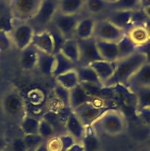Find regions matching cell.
<instances>
[{"instance_id":"cell-1","label":"cell","mask_w":150,"mask_h":151,"mask_svg":"<svg viewBox=\"0 0 150 151\" xmlns=\"http://www.w3.org/2000/svg\"><path fill=\"white\" fill-rule=\"evenodd\" d=\"M145 62V56L136 51L128 57L117 60L115 71L104 84V87L116 85L126 86L129 78Z\"/></svg>"},{"instance_id":"cell-2","label":"cell","mask_w":150,"mask_h":151,"mask_svg":"<svg viewBox=\"0 0 150 151\" xmlns=\"http://www.w3.org/2000/svg\"><path fill=\"white\" fill-rule=\"evenodd\" d=\"M0 110L5 118L18 124L26 114L24 99L15 88H8L2 94L0 97Z\"/></svg>"},{"instance_id":"cell-3","label":"cell","mask_w":150,"mask_h":151,"mask_svg":"<svg viewBox=\"0 0 150 151\" xmlns=\"http://www.w3.org/2000/svg\"><path fill=\"white\" fill-rule=\"evenodd\" d=\"M96 131L109 136H118L126 129L127 124L124 114L118 109L111 108L106 111L94 124Z\"/></svg>"},{"instance_id":"cell-4","label":"cell","mask_w":150,"mask_h":151,"mask_svg":"<svg viewBox=\"0 0 150 151\" xmlns=\"http://www.w3.org/2000/svg\"><path fill=\"white\" fill-rule=\"evenodd\" d=\"M42 0H10L9 12L14 19L29 22L35 16Z\"/></svg>"},{"instance_id":"cell-5","label":"cell","mask_w":150,"mask_h":151,"mask_svg":"<svg viewBox=\"0 0 150 151\" xmlns=\"http://www.w3.org/2000/svg\"><path fill=\"white\" fill-rule=\"evenodd\" d=\"M98 103L96 97H94L91 101L85 103L72 110L85 127L93 125L106 111L112 108Z\"/></svg>"},{"instance_id":"cell-6","label":"cell","mask_w":150,"mask_h":151,"mask_svg":"<svg viewBox=\"0 0 150 151\" xmlns=\"http://www.w3.org/2000/svg\"><path fill=\"white\" fill-rule=\"evenodd\" d=\"M35 32L34 27L29 22L19 21L14 24L9 35L12 44L21 51L32 44Z\"/></svg>"},{"instance_id":"cell-7","label":"cell","mask_w":150,"mask_h":151,"mask_svg":"<svg viewBox=\"0 0 150 151\" xmlns=\"http://www.w3.org/2000/svg\"><path fill=\"white\" fill-rule=\"evenodd\" d=\"M125 34L123 30L105 18L95 20L92 37L96 40L117 43Z\"/></svg>"},{"instance_id":"cell-8","label":"cell","mask_w":150,"mask_h":151,"mask_svg":"<svg viewBox=\"0 0 150 151\" xmlns=\"http://www.w3.org/2000/svg\"><path fill=\"white\" fill-rule=\"evenodd\" d=\"M76 40L79 48V61L77 67L89 66L94 61L103 60L99 53L96 40L94 37Z\"/></svg>"},{"instance_id":"cell-9","label":"cell","mask_w":150,"mask_h":151,"mask_svg":"<svg viewBox=\"0 0 150 151\" xmlns=\"http://www.w3.org/2000/svg\"><path fill=\"white\" fill-rule=\"evenodd\" d=\"M80 18L79 14L66 15L57 11L52 22L56 31L65 40L75 38V29Z\"/></svg>"},{"instance_id":"cell-10","label":"cell","mask_w":150,"mask_h":151,"mask_svg":"<svg viewBox=\"0 0 150 151\" xmlns=\"http://www.w3.org/2000/svg\"><path fill=\"white\" fill-rule=\"evenodd\" d=\"M57 0H42L35 16L29 22L34 27H44L52 22L57 12Z\"/></svg>"},{"instance_id":"cell-11","label":"cell","mask_w":150,"mask_h":151,"mask_svg":"<svg viewBox=\"0 0 150 151\" xmlns=\"http://www.w3.org/2000/svg\"><path fill=\"white\" fill-rule=\"evenodd\" d=\"M32 44L39 51L48 53L56 52V44L53 34L47 30L35 32Z\"/></svg>"},{"instance_id":"cell-12","label":"cell","mask_w":150,"mask_h":151,"mask_svg":"<svg viewBox=\"0 0 150 151\" xmlns=\"http://www.w3.org/2000/svg\"><path fill=\"white\" fill-rule=\"evenodd\" d=\"M126 87L131 90L150 87V63H144L129 78Z\"/></svg>"},{"instance_id":"cell-13","label":"cell","mask_w":150,"mask_h":151,"mask_svg":"<svg viewBox=\"0 0 150 151\" xmlns=\"http://www.w3.org/2000/svg\"><path fill=\"white\" fill-rule=\"evenodd\" d=\"M93 97L79 83L69 90V107L72 110H74L82 104L91 101Z\"/></svg>"},{"instance_id":"cell-14","label":"cell","mask_w":150,"mask_h":151,"mask_svg":"<svg viewBox=\"0 0 150 151\" xmlns=\"http://www.w3.org/2000/svg\"><path fill=\"white\" fill-rule=\"evenodd\" d=\"M65 129L67 133L72 136L77 142H81L85 127L72 110H71L66 118Z\"/></svg>"},{"instance_id":"cell-15","label":"cell","mask_w":150,"mask_h":151,"mask_svg":"<svg viewBox=\"0 0 150 151\" xmlns=\"http://www.w3.org/2000/svg\"><path fill=\"white\" fill-rule=\"evenodd\" d=\"M132 11L109 9L104 18L108 20L126 34L129 30V24Z\"/></svg>"},{"instance_id":"cell-16","label":"cell","mask_w":150,"mask_h":151,"mask_svg":"<svg viewBox=\"0 0 150 151\" xmlns=\"http://www.w3.org/2000/svg\"><path fill=\"white\" fill-rule=\"evenodd\" d=\"M116 64V61L110 62L101 60L92 63L89 66L95 71L104 86V84L113 75Z\"/></svg>"},{"instance_id":"cell-17","label":"cell","mask_w":150,"mask_h":151,"mask_svg":"<svg viewBox=\"0 0 150 151\" xmlns=\"http://www.w3.org/2000/svg\"><path fill=\"white\" fill-rule=\"evenodd\" d=\"M38 50L32 44L21 51L19 64L25 71H31L36 67Z\"/></svg>"},{"instance_id":"cell-18","label":"cell","mask_w":150,"mask_h":151,"mask_svg":"<svg viewBox=\"0 0 150 151\" xmlns=\"http://www.w3.org/2000/svg\"><path fill=\"white\" fill-rule=\"evenodd\" d=\"M81 143L84 151H99L101 146V140L98 132L92 125L85 127Z\"/></svg>"},{"instance_id":"cell-19","label":"cell","mask_w":150,"mask_h":151,"mask_svg":"<svg viewBox=\"0 0 150 151\" xmlns=\"http://www.w3.org/2000/svg\"><path fill=\"white\" fill-rule=\"evenodd\" d=\"M55 63V54H48L38 50L36 68L42 75L46 77H52Z\"/></svg>"},{"instance_id":"cell-20","label":"cell","mask_w":150,"mask_h":151,"mask_svg":"<svg viewBox=\"0 0 150 151\" xmlns=\"http://www.w3.org/2000/svg\"><path fill=\"white\" fill-rule=\"evenodd\" d=\"M99 53L104 60L114 62L118 60L117 43L96 40Z\"/></svg>"},{"instance_id":"cell-21","label":"cell","mask_w":150,"mask_h":151,"mask_svg":"<svg viewBox=\"0 0 150 151\" xmlns=\"http://www.w3.org/2000/svg\"><path fill=\"white\" fill-rule=\"evenodd\" d=\"M95 20L91 17L81 18L75 29V38L79 40H84L92 37Z\"/></svg>"},{"instance_id":"cell-22","label":"cell","mask_w":150,"mask_h":151,"mask_svg":"<svg viewBox=\"0 0 150 151\" xmlns=\"http://www.w3.org/2000/svg\"><path fill=\"white\" fill-rule=\"evenodd\" d=\"M79 82L81 84H87L104 87V84L99 80L96 73L90 66L76 67Z\"/></svg>"},{"instance_id":"cell-23","label":"cell","mask_w":150,"mask_h":151,"mask_svg":"<svg viewBox=\"0 0 150 151\" xmlns=\"http://www.w3.org/2000/svg\"><path fill=\"white\" fill-rule=\"evenodd\" d=\"M58 51H60L67 58L78 65L79 61V48L76 38L64 40Z\"/></svg>"},{"instance_id":"cell-24","label":"cell","mask_w":150,"mask_h":151,"mask_svg":"<svg viewBox=\"0 0 150 151\" xmlns=\"http://www.w3.org/2000/svg\"><path fill=\"white\" fill-rule=\"evenodd\" d=\"M85 0H58L57 11L66 15H76L82 9Z\"/></svg>"},{"instance_id":"cell-25","label":"cell","mask_w":150,"mask_h":151,"mask_svg":"<svg viewBox=\"0 0 150 151\" xmlns=\"http://www.w3.org/2000/svg\"><path fill=\"white\" fill-rule=\"evenodd\" d=\"M54 80L57 84L67 90H70L79 83L76 68L56 76Z\"/></svg>"},{"instance_id":"cell-26","label":"cell","mask_w":150,"mask_h":151,"mask_svg":"<svg viewBox=\"0 0 150 151\" xmlns=\"http://www.w3.org/2000/svg\"><path fill=\"white\" fill-rule=\"evenodd\" d=\"M54 54L55 56V63L52 77L54 78L61 74L76 68L77 65L64 56L60 51H58Z\"/></svg>"},{"instance_id":"cell-27","label":"cell","mask_w":150,"mask_h":151,"mask_svg":"<svg viewBox=\"0 0 150 151\" xmlns=\"http://www.w3.org/2000/svg\"><path fill=\"white\" fill-rule=\"evenodd\" d=\"M84 8L91 15H102L109 10L106 0H85Z\"/></svg>"},{"instance_id":"cell-28","label":"cell","mask_w":150,"mask_h":151,"mask_svg":"<svg viewBox=\"0 0 150 151\" xmlns=\"http://www.w3.org/2000/svg\"><path fill=\"white\" fill-rule=\"evenodd\" d=\"M39 120L32 116L26 114L19 124L24 135L38 134Z\"/></svg>"},{"instance_id":"cell-29","label":"cell","mask_w":150,"mask_h":151,"mask_svg":"<svg viewBox=\"0 0 150 151\" xmlns=\"http://www.w3.org/2000/svg\"><path fill=\"white\" fill-rule=\"evenodd\" d=\"M117 47L118 60L128 57L136 52V45L126 34L117 42Z\"/></svg>"},{"instance_id":"cell-30","label":"cell","mask_w":150,"mask_h":151,"mask_svg":"<svg viewBox=\"0 0 150 151\" xmlns=\"http://www.w3.org/2000/svg\"><path fill=\"white\" fill-rule=\"evenodd\" d=\"M126 34L128 35L130 39L136 45L144 43L150 38L149 34L144 26L132 28Z\"/></svg>"},{"instance_id":"cell-31","label":"cell","mask_w":150,"mask_h":151,"mask_svg":"<svg viewBox=\"0 0 150 151\" xmlns=\"http://www.w3.org/2000/svg\"><path fill=\"white\" fill-rule=\"evenodd\" d=\"M135 97L138 109L150 108V87L131 90Z\"/></svg>"},{"instance_id":"cell-32","label":"cell","mask_w":150,"mask_h":151,"mask_svg":"<svg viewBox=\"0 0 150 151\" xmlns=\"http://www.w3.org/2000/svg\"><path fill=\"white\" fill-rule=\"evenodd\" d=\"M109 4V9L111 10L134 11L141 8L139 0H118Z\"/></svg>"},{"instance_id":"cell-33","label":"cell","mask_w":150,"mask_h":151,"mask_svg":"<svg viewBox=\"0 0 150 151\" xmlns=\"http://www.w3.org/2000/svg\"><path fill=\"white\" fill-rule=\"evenodd\" d=\"M38 135L45 141L56 136L55 127L45 117L39 120Z\"/></svg>"},{"instance_id":"cell-34","label":"cell","mask_w":150,"mask_h":151,"mask_svg":"<svg viewBox=\"0 0 150 151\" xmlns=\"http://www.w3.org/2000/svg\"><path fill=\"white\" fill-rule=\"evenodd\" d=\"M148 18V17L143 9L140 8L132 11L129 24V30L134 27L144 26Z\"/></svg>"},{"instance_id":"cell-35","label":"cell","mask_w":150,"mask_h":151,"mask_svg":"<svg viewBox=\"0 0 150 151\" xmlns=\"http://www.w3.org/2000/svg\"><path fill=\"white\" fill-rule=\"evenodd\" d=\"M9 151H26L28 148L24 136H15L9 142Z\"/></svg>"},{"instance_id":"cell-36","label":"cell","mask_w":150,"mask_h":151,"mask_svg":"<svg viewBox=\"0 0 150 151\" xmlns=\"http://www.w3.org/2000/svg\"><path fill=\"white\" fill-rule=\"evenodd\" d=\"M12 44L9 33L0 29V52H5L9 50Z\"/></svg>"},{"instance_id":"cell-37","label":"cell","mask_w":150,"mask_h":151,"mask_svg":"<svg viewBox=\"0 0 150 151\" xmlns=\"http://www.w3.org/2000/svg\"><path fill=\"white\" fill-rule=\"evenodd\" d=\"M23 136L28 149H35L39 144L45 141L38 134L23 135Z\"/></svg>"},{"instance_id":"cell-38","label":"cell","mask_w":150,"mask_h":151,"mask_svg":"<svg viewBox=\"0 0 150 151\" xmlns=\"http://www.w3.org/2000/svg\"><path fill=\"white\" fill-rule=\"evenodd\" d=\"M62 146V151H66L75 143L77 142L75 139L68 133L59 135Z\"/></svg>"},{"instance_id":"cell-39","label":"cell","mask_w":150,"mask_h":151,"mask_svg":"<svg viewBox=\"0 0 150 151\" xmlns=\"http://www.w3.org/2000/svg\"><path fill=\"white\" fill-rule=\"evenodd\" d=\"M48 151H62V146L59 136H54L45 141Z\"/></svg>"},{"instance_id":"cell-40","label":"cell","mask_w":150,"mask_h":151,"mask_svg":"<svg viewBox=\"0 0 150 151\" xmlns=\"http://www.w3.org/2000/svg\"><path fill=\"white\" fill-rule=\"evenodd\" d=\"M136 51L143 54L146 60V63H150V38L144 43L136 47Z\"/></svg>"},{"instance_id":"cell-41","label":"cell","mask_w":150,"mask_h":151,"mask_svg":"<svg viewBox=\"0 0 150 151\" xmlns=\"http://www.w3.org/2000/svg\"><path fill=\"white\" fill-rule=\"evenodd\" d=\"M138 114L143 123L150 126V108L138 109Z\"/></svg>"},{"instance_id":"cell-42","label":"cell","mask_w":150,"mask_h":151,"mask_svg":"<svg viewBox=\"0 0 150 151\" xmlns=\"http://www.w3.org/2000/svg\"><path fill=\"white\" fill-rule=\"evenodd\" d=\"M9 142L3 135L0 134V151H5L8 147Z\"/></svg>"},{"instance_id":"cell-43","label":"cell","mask_w":150,"mask_h":151,"mask_svg":"<svg viewBox=\"0 0 150 151\" xmlns=\"http://www.w3.org/2000/svg\"><path fill=\"white\" fill-rule=\"evenodd\" d=\"M66 151H84V149L81 142H76Z\"/></svg>"},{"instance_id":"cell-44","label":"cell","mask_w":150,"mask_h":151,"mask_svg":"<svg viewBox=\"0 0 150 151\" xmlns=\"http://www.w3.org/2000/svg\"><path fill=\"white\" fill-rule=\"evenodd\" d=\"M34 151H48L46 146V143L45 141L43 142L41 144H39L34 150Z\"/></svg>"},{"instance_id":"cell-45","label":"cell","mask_w":150,"mask_h":151,"mask_svg":"<svg viewBox=\"0 0 150 151\" xmlns=\"http://www.w3.org/2000/svg\"><path fill=\"white\" fill-rule=\"evenodd\" d=\"M139 4L141 8L144 9L150 6V0H139Z\"/></svg>"},{"instance_id":"cell-46","label":"cell","mask_w":150,"mask_h":151,"mask_svg":"<svg viewBox=\"0 0 150 151\" xmlns=\"http://www.w3.org/2000/svg\"><path fill=\"white\" fill-rule=\"evenodd\" d=\"M144 27H145V28L146 29L148 34H149V35L150 37V18H148V19L146 20L145 24V25Z\"/></svg>"},{"instance_id":"cell-47","label":"cell","mask_w":150,"mask_h":151,"mask_svg":"<svg viewBox=\"0 0 150 151\" xmlns=\"http://www.w3.org/2000/svg\"><path fill=\"white\" fill-rule=\"evenodd\" d=\"M144 11H145L146 15H147V17H148L149 18H150V6H149V7H148V8L144 9Z\"/></svg>"},{"instance_id":"cell-48","label":"cell","mask_w":150,"mask_h":151,"mask_svg":"<svg viewBox=\"0 0 150 151\" xmlns=\"http://www.w3.org/2000/svg\"><path fill=\"white\" fill-rule=\"evenodd\" d=\"M106 1H107V2L108 4H112V3H114V2H116V1H117L118 0H106Z\"/></svg>"},{"instance_id":"cell-49","label":"cell","mask_w":150,"mask_h":151,"mask_svg":"<svg viewBox=\"0 0 150 151\" xmlns=\"http://www.w3.org/2000/svg\"><path fill=\"white\" fill-rule=\"evenodd\" d=\"M35 149H28L26 151H34Z\"/></svg>"},{"instance_id":"cell-50","label":"cell","mask_w":150,"mask_h":151,"mask_svg":"<svg viewBox=\"0 0 150 151\" xmlns=\"http://www.w3.org/2000/svg\"><path fill=\"white\" fill-rule=\"evenodd\" d=\"M4 1L5 2H8H8H9V1L10 0H4Z\"/></svg>"},{"instance_id":"cell-51","label":"cell","mask_w":150,"mask_h":151,"mask_svg":"<svg viewBox=\"0 0 150 151\" xmlns=\"http://www.w3.org/2000/svg\"><path fill=\"white\" fill-rule=\"evenodd\" d=\"M142 151H150L149 150H142Z\"/></svg>"},{"instance_id":"cell-52","label":"cell","mask_w":150,"mask_h":151,"mask_svg":"<svg viewBox=\"0 0 150 151\" xmlns=\"http://www.w3.org/2000/svg\"><path fill=\"white\" fill-rule=\"evenodd\" d=\"M57 1H58V0H57Z\"/></svg>"}]
</instances>
